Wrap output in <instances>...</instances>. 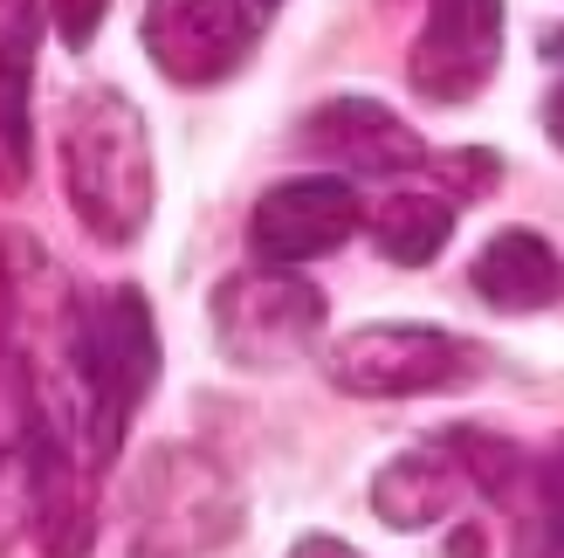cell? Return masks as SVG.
Wrapping results in <instances>:
<instances>
[{"label":"cell","mask_w":564,"mask_h":558,"mask_svg":"<svg viewBox=\"0 0 564 558\" xmlns=\"http://www.w3.org/2000/svg\"><path fill=\"white\" fill-rule=\"evenodd\" d=\"M63 201L97 242L124 248L152 221V138L124 90H76L63 104Z\"/></svg>","instance_id":"6da1fadb"},{"label":"cell","mask_w":564,"mask_h":558,"mask_svg":"<svg viewBox=\"0 0 564 558\" xmlns=\"http://www.w3.org/2000/svg\"><path fill=\"white\" fill-rule=\"evenodd\" d=\"M76 379H83V407H90V449L110 469L138 407L159 386V324L145 290L110 283L97 297H76Z\"/></svg>","instance_id":"7a4b0ae2"},{"label":"cell","mask_w":564,"mask_h":558,"mask_svg":"<svg viewBox=\"0 0 564 558\" xmlns=\"http://www.w3.org/2000/svg\"><path fill=\"white\" fill-rule=\"evenodd\" d=\"M241 532V496L200 449H152L131 469V558H207Z\"/></svg>","instance_id":"3957f363"},{"label":"cell","mask_w":564,"mask_h":558,"mask_svg":"<svg viewBox=\"0 0 564 558\" xmlns=\"http://www.w3.org/2000/svg\"><path fill=\"white\" fill-rule=\"evenodd\" d=\"M214 345L248 373H275V366H296V358L324 339V318L330 303L317 283H303L296 269H235L214 283Z\"/></svg>","instance_id":"277c9868"},{"label":"cell","mask_w":564,"mask_h":558,"mask_svg":"<svg viewBox=\"0 0 564 558\" xmlns=\"http://www.w3.org/2000/svg\"><path fill=\"white\" fill-rule=\"evenodd\" d=\"M324 373L351 400H413V394H447L482 373V352L441 324H358L351 339L324 352Z\"/></svg>","instance_id":"5b68a950"},{"label":"cell","mask_w":564,"mask_h":558,"mask_svg":"<svg viewBox=\"0 0 564 558\" xmlns=\"http://www.w3.org/2000/svg\"><path fill=\"white\" fill-rule=\"evenodd\" d=\"M145 55L159 63L165 83L180 90H214L248 69V55L262 42V21L241 0H145Z\"/></svg>","instance_id":"8992f818"},{"label":"cell","mask_w":564,"mask_h":558,"mask_svg":"<svg viewBox=\"0 0 564 558\" xmlns=\"http://www.w3.org/2000/svg\"><path fill=\"white\" fill-rule=\"evenodd\" d=\"M502 69V0H427L406 49V83L420 104H468Z\"/></svg>","instance_id":"52a82bcc"},{"label":"cell","mask_w":564,"mask_h":558,"mask_svg":"<svg viewBox=\"0 0 564 558\" xmlns=\"http://www.w3.org/2000/svg\"><path fill=\"white\" fill-rule=\"evenodd\" d=\"M365 221V201L351 180L337 173H310V180H275L256 207H248V248L269 262V269H296V262H317L337 256Z\"/></svg>","instance_id":"ba28073f"},{"label":"cell","mask_w":564,"mask_h":558,"mask_svg":"<svg viewBox=\"0 0 564 558\" xmlns=\"http://www.w3.org/2000/svg\"><path fill=\"white\" fill-rule=\"evenodd\" d=\"M296 146L310 159H324L345 180H400L427 165V138H420L392 104L379 97H330L303 118Z\"/></svg>","instance_id":"9c48e42d"},{"label":"cell","mask_w":564,"mask_h":558,"mask_svg":"<svg viewBox=\"0 0 564 558\" xmlns=\"http://www.w3.org/2000/svg\"><path fill=\"white\" fill-rule=\"evenodd\" d=\"M468 290L502 318H530L564 297V262L538 228H496L468 262Z\"/></svg>","instance_id":"30bf717a"},{"label":"cell","mask_w":564,"mask_h":558,"mask_svg":"<svg viewBox=\"0 0 564 558\" xmlns=\"http://www.w3.org/2000/svg\"><path fill=\"white\" fill-rule=\"evenodd\" d=\"M42 0H0V193L28 186V90H35Z\"/></svg>","instance_id":"8fae6325"},{"label":"cell","mask_w":564,"mask_h":558,"mask_svg":"<svg viewBox=\"0 0 564 558\" xmlns=\"http://www.w3.org/2000/svg\"><path fill=\"white\" fill-rule=\"evenodd\" d=\"M462 496H468V483H462V469H455V455H447L441 441H413V449H400L372 476V511H379V524H392V532H427V524H441Z\"/></svg>","instance_id":"7c38bea8"},{"label":"cell","mask_w":564,"mask_h":558,"mask_svg":"<svg viewBox=\"0 0 564 558\" xmlns=\"http://www.w3.org/2000/svg\"><path fill=\"white\" fill-rule=\"evenodd\" d=\"M447 235H455V201L434 193V186H400V193H386L372 207V248L386 262H400V269L441 262Z\"/></svg>","instance_id":"4fadbf2b"},{"label":"cell","mask_w":564,"mask_h":558,"mask_svg":"<svg viewBox=\"0 0 564 558\" xmlns=\"http://www.w3.org/2000/svg\"><path fill=\"white\" fill-rule=\"evenodd\" d=\"M441 449L455 455L462 483H468L475 496H489V504L530 517V504H538V462H530L517 441H502V434H489V428H447Z\"/></svg>","instance_id":"5bb4252c"},{"label":"cell","mask_w":564,"mask_h":558,"mask_svg":"<svg viewBox=\"0 0 564 558\" xmlns=\"http://www.w3.org/2000/svg\"><path fill=\"white\" fill-rule=\"evenodd\" d=\"M28 407H21V373L8 358V339H0V558L14 551L21 524H28Z\"/></svg>","instance_id":"9a60e30c"},{"label":"cell","mask_w":564,"mask_h":558,"mask_svg":"<svg viewBox=\"0 0 564 558\" xmlns=\"http://www.w3.org/2000/svg\"><path fill=\"white\" fill-rule=\"evenodd\" d=\"M427 173L447 180V201H489L496 180H502V159L482 152V146H455V152H427Z\"/></svg>","instance_id":"2e32d148"},{"label":"cell","mask_w":564,"mask_h":558,"mask_svg":"<svg viewBox=\"0 0 564 558\" xmlns=\"http://www.w3.org/2000/svg\"><path fill=\"white\" fill-rule=\"evenodd\" d=\"M104 14H110V0H48V21H55V35H63L69 49H90Z\"/></svg>","instance_id":"e0dca14e"},{"label":"cell","mask_w":564,"mask_h":558,"mask_svg":"<svg viewBox=\"0 0 564 558\" xmlns=\"http://www.w3.org/2000/svg\"><path fill=\"white\" fill-rule=\"evenodd\" d=\"M517 558H564V524L530 517V524H523V538H517Z\"/></svg>","instance_id":"ac0fdd59"},{"label":"cell","mask_w":564,"mask_h":558,"mask_svg":"<svg viewBox=\"0 0 564 558\" xmlns=\"http://www.w3.org/2000/svg\"><path fill=\"white\" fill-rule=\"evenodd\" d=\"M290 558H365V551H351L345 538H324V532H310V538H296V545H290Z\"/></svg>","instance_id":"d6986e66"},{"label":"cell","mask_w":564,"mask_h":558,"mask_svg":"<svg viewBox=\"0 0 564 558\" xmlns=\"http://www.w3.org/2000/svg\"><path fill=\"white\" fill-rule=\"evenodd\" d=\"M441 558H489V532L482 524H455V538H447Z\"/></svg>","instance_id":"ffe728a7"},{"label":"cell","mask_w":564,"mask_h":558,"mask_svg":"<svg viewBox=\"0 0 564 558\" xmlns=\"http://www.w3.org/2000/svg\"><path fill=\"white\" fill-rule=\"evenodd\" d=\"M544 138H551L557 152H564V76L551 83V97H544Z\"/></svg>","instance_id":"44dd1931"},{"label":"cell","mask_w":564,"mask_h":558,"mask_svg":"<svg viewBox=\"0 0 564 558\" xmlns=\"http://www.w3.org/2000/svg\"><path fill=\"white\" fill-rule=\"evenodd\" d=\"M241 8H248V14L262 21V14H275V8H282V0H241Z\"/></svg>","instance_id":"7402d4cb"}]
</instances>
